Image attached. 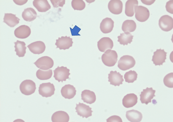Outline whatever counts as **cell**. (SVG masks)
<instances>
[{"mask_svg": "<svg viewBox=\"0 0 173 122\" xmlns=\"http://www.w3.org/2000/svg\"><path fill=\"white\" fill-rule=\"evenodd\" d=\"M117 58V54L115 51L108 49L102 55L101 59L104 65L108 67H112L116 63Z\"/></svg>", "mask_w": 173, "mask_h": 122, "instance_id": "1", "label": "cell"}, {"mask_svg": "<svg viewBox=\"0 0 173 122\" xmlns=\"http://www.w3.org/2000/svg\"><path fill=\"white\" fill-rule=\"evenodd\" d=\"M135 63V60L133 57L124 55L120 58L118 62L117 66L120 69L126 71L133 67Z\"/></svg>", "mask_w": 173, "mask_h": 122, "instance_id": "2", "label": "cell"}, {"mask_svg": "<svg viewBox=\"0 0 173 122\" xmlns=\"http://www.w3.org/2000/svg\"><path fill=\"white\" fill-rule=\"evenodd\" d=\"M20 90L23 94L28 96L34 93L36 88L35 83L30 80H26L20 84Z\"/></svg>", "mask_w": 173, "mask_h": 122, "instance_id": "3", "label": "cell"}, {"mask_svg": "<svg viewBox=\"0 0 173 122\" xmlns=\"http://www.w3.org/2000/svg\"><path fill=\"white\" fill-rule=\"evenodd\" d=\"M70 69L66 67L62 66L61 67L58 66L57 67L53 70L54 72V77L58 82L61 81H66L67 79L69 78V76L70 75L69 73Z\"/></svg>", "mask_w": 173, "mask_h": 122, "instance_id": "4", "label": "cell"}, {"mask_svg": "<svg viewBox=\"0 0 173 122\" xmlns=\"http://www.w3.org/2000/svg\"><path fill=\"white\" fill-rule=\"evenodd\" d=\"M55 91L54 86L50 82L42 83L39 85V93L42 97L47 98L54 95Z\"/></svg>", "mask_w": 173, "mask_h": 122, "instance_id": "5", "label": "cell"}, {"mask_svg": "<svg viewBox=\"0 0 173 122\" xmlns=\"http://www.w3.org/2000/svg\"><path fill=\"white\" fill-rule=\"evenodd\" d=\"M135 18L138 21L144 22L149 18L150 12L146 7L141 5L136 6L134 9Z\"/></svg>", "mask_w": 173, "mask_h": 122, "instance_id": "6", "label": "cell"}, {"mask_svg": "<svg viewBox=\"0 0 173 122\" xmlns=\"http://www.w3.org/2000/svg\"><path fill=\"white\" fill-rule=\"evenodd\" d=\"M34 64L41 69L47 70L52 68L54 65V61L51 57L44 56L39 58Z\"/></svg>", "mask_w": 173, "mask_h": 122, "instance_id": "7", "label": "cell"}, {"mask_svg": "<svg viewBox=\"0 0 173 122\" xmlns=\"http://www.w3.org/2000/svg\"><path fill=\"white\" fill-rule=\"evenodd\" d=\"M159 25L161 29L163 31L168 32L171 30L173 28V19L168 15L161 16L159 20Z\"/></svg>", "mask_w": 173, "mask_h": 122, "instance_id": "8", "label": "cell"}, {"mask_svg": "<svg viewBox=\"0 0 173 122\" xmlns=\"http://www.w3.org/2000/svg\"><path fill=\"white\" fill-rule=\"evenodd\" d=\"M156 90H153L152 87H147L145 89L143 90L140 95V100L142 104H145L147 105L151 102V100L155 96V94Z\"/></svg>", "mask_w": 173, "mask_h": 122, "instance_id": "9", "label": "cell"}, {"mask_svg": "<svg viewBox=\"0 0 173 122\" xmlns=\"http://www.w3.org/2000/svg\"><path fill=\"white\" fill-rule=\"evenodd\" d=\"M167 53L164 49H157L153 53L152 61L155 66L162 65L163 63L165 62L166 59Z\"/></svg>", "mask_w": 173, "mask_h": 122, "instance_id": "10", "label": "cell"}, {"mask_svg": "<svg viewBox=\"0 0 173 122\" xmlns=\"http://www.w3.org/2000/svg\"><path fill=\"white\" fill-rule=\"evenodd\" d=\"M76 105L75 112L80 116L82 117L83 118L85 117L87 118L92 116V113L93 111L92 110V108L88 105L80 102L78 104H76Z\"/></svg>", "mask_w": 173, "mask_h": 122, "instance_id": "11", "label": "cell"}, {"mask_svg": "<svg viewBox=\"0 0 173 122\" xmlns=\"http://www.w3.org/2000/svg\"><path fill=\"white\" fill-rule=\"evenodd\" d=\"M73 39L70 36H62L61 38L58 37V39L56 40L55 44L56 46V48H59L60 50H65L68 49L72 46L73 42Z\"/></svg>", "mask_w": 173, "mask_h": 122, "instance_id": "12", "label": "cell"}, {"mask_svg": "<svg viewBox=\"0 0 173 122\" xmlns=\"http://www.w3.org/2000/svg\"><path fill=\"white\" fill-rule=\"evenodd\" d=\"M97 46L100 51L104 52L107 50L111 49L113 48V43L110 38L104 37L97 42Z\"/></svg>", "mask_w": 173, "mask_h": 122, "instance_id": "13", "label": "cell"}, {"mask_svg": "<svg viewBox=\"0 0 173 122\" xmlns=\"http://www.w3.org/2000/svg\"><path fill=\"white\" fill-rule=\"evenodd\" d=\"M108 75V81L110 82V84L115 86H119L120 85L123 84L124 81L123 76L119 72H117L116 71H111Z\"/></svg>", "mask_w": 173, "mask_h": 122, "instance_id": "14", "label": "cell"}, {"mask_svg": "<svg viewBox=\"0 0 173 122\" xmlns=\"http://www.w3.org/2000/svg\"><path fill=\"white\" fill-rule=\"evenodd\" d=\"M108 7L112 13L115 15L119 14L122 11L123 3L120 0H111L109 2Z\"/></svg>", "mask_w": 173, "mask_h": 122, "instance_id": "15", "label": "cell"}, {"mask_svg": "<svg viewBox=\"0 0 173 122\" xmlns=\"http://www.w3.org/2000/svg\"><path fill=\"white\" fill-rule=\"evenodd\" d=\"M27 47L30 51L35 54H40L45 51V43L41 41H36L28 45Z\"/></svg>", "mask_w": 173, "mask_h": 122, "instance_id": "16", "label": "cell"}, {"mask_svg": "<svg viewBox=\"0 0 173 122\" xmlns=\"http://www.w3.org/2000/svg\"><path fill=\"white\" fill-rule=\"evenodd\" d=\"M31 34V30L28 26L22 25L16 28L14 31L15 36L19 38L24 39L28 37Z\"/></svg>", "mask_w": 173, "mask_h": 122, "instance_id": "17", "label": "cell"}, {"mask_svg": "<svg viewBox=\"0 0 173 122\" xmlns=\"http://www.w3.org/2000/svg\"><path fill=\"white\" fill-rule=\"evenodd\" d=\"M138 97L134 93H130L124 96L122 103L123 106L126 108L132 107L137 103Z\"/></svg>", "mask_w": 173, "mask_h": 122, "instance_id": "18", "label": "cell"}, {"mask_svg": "<svg viewBox=\"0 0 173 122\" xmlns=\"http://www.w3.org/2000/svg\"><path fill=\"white\" fill-rule=\"evenodd\" d=\"M114 22L111 18H106L102 20L100 24V29L104 34L111 32L114 27Z\"/></svg>", "mask_w": 173, "mask_h": 122, "instance_id": "19", "label": "cell"}, {"mask_svg": "<svg viewBox=\"0 0 173 122\" xmlns=\"http://www.w3.org/2000/svg\"><path fill=\"white\" fill-rule=\"evenodd\" d=\"M76 90L74 86L70 84H66L61 90L62 95L65 98L69 99L73 98L76 94Z\"/></svg>", "mask_w": 173, "mask_h": 122, "instance_id": "20", "label": "cell"}, {"mask_svg": "<svg viewBox=\"0 0 173 122\" xmlns=\"http://www.w3.org/2000/svg\"><path fill=\"white\" fill-rule=\"evenodd\" d=\"M69 120V117L68 113L63 111L55 112L51 117V120L53 122H68Z\"/></svg>", "mask_w": 173, "mask_h": 122, "instance_id": "21", "label": "cell"}, {"mask_svg": "<svg viewBox=\"0 0 173 122\" xmlns=\"http://www.w3.org/2000/svg\"><path fill=\"white\" fill-rule=\"evenodd\" d=\"M126 116L128 120L131 122H140L142 118L141 113L134 109L127 111Z\"/></svg>", "mask_w": 173, "mask_h": 122, "instance_id": "22", "label": "cell"}, {"mask_svg": "<svg viewBox=\"0 0 173 122\" xmlns=\"http://www.w3.org/2000/svg\"><path fill=\"white\" fill-rule=\"evenodd\" d=\"M33 3V6L39 12H45L51 7L47 0H34Z\"/></svg>", "mask_w": 173, "mask_h": 122, "instance_id": "23", "label": "cell"}, {"mask_svg": "<svg viewBox=\"0 0 173 122\" xmlns=\"http://www.w3.org/2000/svg\"><path fill=\"white\" fill-rule=\"evenodd\" d=\"M81 100L84 102L91 104L94 103L96 99L95 93L93 91L88 90H85L81 92Z\"/></svg>", "mask_w": 173, "mask_h": 122, "instance_id": "24", "label": "cell"}, {"mask_svg": "<svg viewBox=\"0 0 173 122\" xmlns=\"http://www.w3.org/2000/svg\"><path fill=\"white\" fill-rule=\"evenodd\" d=\"M20 19L16 15L12 13H5L3 22L11 27H14L19 23Z\"/></svg>", "mask_w": 173, "mask_h": 122, "instance_id": "25", "label": "cell"}, {"mask_svg": "<svg viewBox=\"0 0 173 122\" xmlns=\"http://www.w3.org/2000/svg\"><path fill=\"white\" fill-rule=\"evenodd\" d=\"M138 1L137 0H128L125 4V13L127 16L132 17L134 14L135 7L138 6Z\"/></svg>", "mask_w": 173, "mask_h": 122, "instance_id": "26", "label": "cell"}, {"mask_svg": "<svg viewBox=\"0 0 173 122\" xmlns=\"http://www.w3.org/2000/svg\"><path fill=\"white\" fill-rule=\"evenodd\" d=\"M37 15V13L35 10L31 7L24 9L22 15V17L24 20L29 22L35 20Z\"/></svg>", "mask_w": 173, "mask_h": 122, "instance_id": "27", "label": "cell"}, {"mask_svg": "<svg viewBox=\"0 0 173 122\" xmlns=\"http://www.w3.org/2000/svg\"><path fill=\"white\" fill-rule=\"evenodd\" d=\"M14 43L15 44V51L16 52V55L19 57H24L26 53V49L25 43L23 41L17 40Z\"/></svg>", "mask_w": 173, "mask_h": 122, "instance_id": "28", "label": "cell"}, {"mask_svg": "<svg viewBox=\"0 0 173 122\" xmlns=\"http://www.w3.org/2000/svg\"><path fill=\"white\" fill-rule=\"evenodd\" d=\"M134 36L128 32H126L120 34V35L117 36V41L121 44L123 45H127L128 43L130 44L132 41Z\"/></svg>", "mask_w": 173, "mask_h": 122, "instance_id": "29", "label": "cell"}, {"mask_svg": "<svg viewBox=\"0 0 173 122\" xmlns=\"http://www.w3.org/2000/svg\"><path fill=\"white\" fill-rule=\"evenodd\" d=\"M136 28V23L132 20H126L123 22L121 29L124 32H132L134 31Z\"/></svg>", "mask_w": 173, "mask_h": 122, "instance_id": "30", "label": "cell"}, {"mask_svg": "<svg viewBox=\"0 0 173 122\" xmlns=\"http://www.w3.org/2000/svg\"><path fill=\"white\" fill-rule=\"evenodd\" d=\"M52 75V70L49 69L48 70L43 71L39 69L36 73L37 78L41 80H46L50 79Z\"/></svg>", "mask_w": 173, "mask_h": 122, "instance_id": "31", "label": "cell"}, {"mask_svg": "<svg viewBox=\"0 0 173 122\" xmlns=\"http://www.w3.org/2000/svg\"><path fill=\"white\" fill-rule=\"evenodd\" d=\"M137 75L138 74L135 71L130 70L125 73L124 78L126 82L133 83L136 80Z\"/></svg>", "mask_w": 173, "mask_h": 122, "instance_id": "32", "label": "cell"}, {"mask_svg": "<svg viewBox=\"0 0 173 122\" xmlns=\"http://www.w3.org/2000/svg\"><path fill=\"white\" fill-rule=\"evenodd\" d=\"M71 6L74 10L81 11L85 7V4L82 0H73L71 2Z\"/></svg>", "mask_w": 173, "mask_h": 122, "instance_id": "33", "label": "cell"}, {"mask_svg": "<svg viewBox=\"0 0 173 122\" xmlns=\"http://www.w3.org/2000/svg\"><path fill=\"white\" fill-rule=\"evenodd\" d=\"M163 82L165 86L169 88H173V73L167 74L164 78Z\"/></svg>", "mask_w": 173, "mask_h": 122, "instance_id": "34", "label": "cell"}, {"mask_svg": "<svg viewBox=\"0 0 173 122\" xmlns=\"http://www.w3.org/2000/svg\"><path fill=\"white\" fill-rule=\"evenodd\" d=\"M53 7H63L65 3V1L64 0H50Z\"/></svg>", "mask_w": 173, "mask_h": 122, "instance_id": "35", "label": "cell"}, {"mask_svg": "<svg viewBox=\"0 0 173 122\" xmlns=\"http://www.w3.org/2000/svg\"><path fill=\"white\" fill-rule=\"evenodd\" d=\"M107 122H122L121 118L119 116L114 115L112 116L106 120Z\"/></svg>", "mask_w": 173, "mask_h": 122, "instance_id": "36", "label": "cell"}, {"mask_svg": "<svg viewBox=\"0 0 173 122\" xmlns=\"http://www.w3.org/2000/svg\"><path fill=\"white\" fill-rule=\"evenodd\" d=\"M173 0H170L167 2L166 5V8L167 11L172 14H173Z\"/></svg>", "mask_w": 173, "mask_h": 122, "instance_id": "37", "label": "cell"}, {"mask_svg": "<svg viewBox=\"0 0 173 122\" xmlns=\"http://www.w3.org/2000/svg\"><path fill=\"white\" fill-rule=\"evenodd\" d=\"M13 1L14 2V3L16 5H21L25 4L28 1V0H13Z\"/></svg>", "mask_w": 173, "mask_h": 122, "instance_id": "38", "label": "cell"}, {"mask_svg": "<svg viewBox=\"0 0 173 122\" xmlns=\"http://www.w3.org/2000/svg\"><path fill=\"white\" fill-rule=\"evenodd\" d=\"M70 29L71 31V32L73 31V32L72 33V35H73L74 34L75 32V35H76V34H78V32L77 31H79V30H80L81 29L79 28V27H78L77 26L75 25L74 27V28L73 29H72L71 28H70Z\"/></svg>", "mask_w": 173, "mask_h": 122, "instance_id": "39", "label": "cell"}, {"mask_svg": "<svg viewBox=\"0 0 173 122\" xmlns=\"http://www.w3.org/2000/svg\"><path fill=\"white\" fill-rule=\"evenodd\" d=\"M144 4L147 5H150L153 3L155 0H141Z\"/></svg>", "mask_w": 173, "mask_h": 122, "instance_id": "40", "label": "cell"}]
</instances>
